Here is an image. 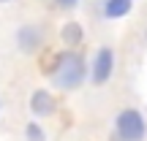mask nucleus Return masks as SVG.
I'll list each match as a JSON object with an SVG mask.
<instances>
[{
	"label": "nucleus",
	"mask_w": 147,
	"mask_h": 141,
	"mask_svg": "<svg viewBox=\"0 0 147 141\" xmlns=\"http://www.w3.org/2000/svg\"><path fill=\"white\" fill-rule=\"evenodd\" d=\"M60 41H63L65 49H79L84 41V25L76 19H68L63 27H60Z\"/></svg>",
	"instance_id": "7"
},
{
	"label": "nucleus",
	"mask_w": 147,
	"mask_h": 141,
	"mask_svg": "<svg viewBox=\"0 0 147 141\" xmlns=\"http://www.w3.org/2000/svg\"><path fill=\"white\" fill-rule=\"evenodd\" d=\"M0 111H3V98H0Z\"/></svg>",
	"instance_id": "11"
},
{
	"label": "nucleus",
	"mask_w": 147,
	"mask_h": 141,
	"mask_svg": "<svg viewBox=\"0 0 147 141\" xmlns=\"http://www.w3.org/2000/svg\"><path fill=\"white\" fill-rule=\"evenodd\" d=\"M79 3H82V0H55V5H57L60 11H68V14L79 8Z\"/></svg>",
	"instance_id": "9"
},
{
	"label": "nucleus",
	"mask_w": 147,
	"mask_h": 141,
	"mask_svg": "<svg viewBox=\"0 0 147 141\" xmlns=\"http://www.w3.org/2000/svg\"><path fill=\"white\" fill-rule=\"evenodd\" d=\"M44 27L41 25H36V22H25V25H19L14 30V43H16V49H19L22 54H36L38 49L44 46Z\"/></svg>",
	"instance_id": "4"
},
{
	"label": "nucleus",
	"mask_w": 147,
	"mask_h": 141,
	"mask_svg": "<svg viewBox=\"0 0 147 141\" xmlns=\"http://www.w3.org/2000/svg\"><path fill=\"white\" fill-rule=\"evenodd\" d=\"M134 11V0H104L101 3V16L106 22H120L128 19Z\"/></svg>",
	"instance_id": "6"
},
{
	"label": "nucleus",
	"mask_w": 147,
	"mask_h": 141,
	"mask_svg": "<svg viewBox=\"0 0 147 141\" xmlns=\"http://www.w3.org/2000/svg\"><path fill=\"white\" fill-rule=\"evenodd\" d=\"M27 106H30V114L36 117V120H49V117H55V114H57V109H60L55 92H49L47 87L33 90L30 98H27Z\"/></svg>",
	"instance_id": "5"
},
{
	"label": "nucleus",
	"mask_w": 147,
	"mask_h": 141,
	"mask_svg": "<svg viewBox=\"0 0 147 141\" xmlns=\"http://www.w3.org/2000/svg\"><path fill=\"white\" fill-rule=\"evenodd\" d=\"M49 82L60 92H76L82 84H87V57L79 49L57 52L49 65Z\"/></svg>",
	"instance_id": "1"
},
{
	"label": "nucleus",
	"mask_w": 147,
	"mask_h": 141,
	"mask_svg": "<svg viewBox=\"0 0 147 141\" xmlns=\"http://www.w3.org/2000/svg\"><path fill=\"white\" fill-rule=\"evenodd\" d=\"M22 136H25V141H47V128L41 125V120H27L25 122V128H22Z\"/></svg>",
	"instance_id": "8"
},
{
	"label": "nucleus",
	"mask_w": 147,
	"mask_h": 141,
	"mask_svg": "<svg viewBox=\"0 0 147 141\" xmlns=\"http://www.w3.org/2000/svg\"><path fill=\"white\" fill-rule=\"evenodd\" d=\"M147 138V117L134 106H125L112 120L109 141H144Z\"/></svg>",
	"instance_id": "2"
},
{
	"label": "nucleus",
	"mask_w": 147,
	"mask_h": 141,
	"mask_svg": "<svg viewBox=\"0 0 147 141\" xmlns=\"http://www.w3.org/2000/svg\"><path fill=\"white\" fill-rule=\"evenodd\" d=\"M8 3H14V0H0V5H8Z\"/></svg>",
	"instance_id": "10"
},
{
	"label": "nucleus",
	"mask_w": 147,
	"mask_h": 141,
	"mask_svg": "<svg viewBox=\"0 0 147 141\" xmlns=\"http://www.w3.org/2000/svg\"><path fill=\"white\" fill-rule=\"evenodd\" d=\"M115 63H117V54L115 46H98L93 52V57L87 60V82L93 87H106L115 76Z\"/></svg>",
	"instance_id": "3"
}]
</instances>
